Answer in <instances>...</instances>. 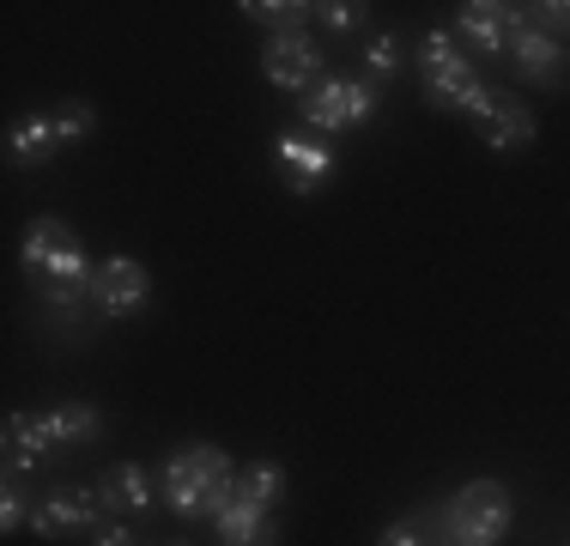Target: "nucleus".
Instances as JSON below:
<instances>
[{
	"label": "nucleus",
	"instance_id": "nucleus-1",
	"mask_svg": "<svg viewBox=\"0 0 570 546\" xmlns=\"http://www.w3.org/2000/svg\"><path fill=\"white\" fill-rule=\"evenodd\" d=\"M230 498H237V468L225 449L183 443L165 456V504L183 523H219Z\"/></svg>",
	"mask_w": 570,
	"mask_h": 546
},
{
	"label": "nucleus",
	"instance_id": "nucleus-2",
	"mask_svg": "<svg viewBox=\"0 0 570 546\" xmlns=\"http://www.w3.org/2000/svg\"><path fill=\"white\" fill-rule=\"evenodd\" d=\"M24 273L49 292V304H79L98 280V267L86 262V243L61 218H31L24 225Z\"/></svg>",
	"mask_w": 570,
	"mask_h": 546
},
{
	"label": "nucleus",
	"instance_id": "nucleus-3",
	"mask_svg": "<svg viewBox=\"0 0 570 546\" xmlns=\"http://www.w3.org/2000/svg\"><path fill=\"white\" fill-rule=\"evenodd\" d=\"M419 79H425L431 109H443V116L485 121V109H492V86H480L473 61L461 55L450 31H425V43H419Z\"/></svg>",
	"mask_w": 570,
	"mask_h": 546
},
{
	"label": "nucleus",
	"instance_id": "nucleus-4",
	"mask_svg": "<svg viewBox=\"0 0 570 546\" xmlns=\"http://www.w3.org/2000/svg\"><path fill=\"white\" fill-rule=\"evenodd\" d=\"M510 516H515L510 486H498V480H468L443 504V528H450L455 546H498L510 535Z\"/></svg>",
	"mask_w": 570,
	"mask_h": 546
},
{
	"label": "nucleus",
	"instance_id": "nucleus-5",
	"mask_svg": "<svg viewBox=\"0 0 570 546\" xmlns=\"http://www.w3.org/2000/svg\"><path fill=\"white\" fill-rule=\"evenodd\" d=\"M376 116V86L371 79H316V86L304 91V128L309 134H346V128H358V121H371Z\"/></svg>",
	"mask_w": 570,
	"mask_h": 546
},
{
	"label": "nucleus",
	"instance_id": "nucleus-6",
	"mask_svg": "<svg viewBox=\"0 0 570 546\" xmlns=\"http://www.w3.org/2000/svg\"><path fill=\"white\" fill-rule=\"evenodd\" d=\"M274 164H279L285 183H292V195H316V188L334 176V146L322 140V134H309V128H292V134L274 140Z\"/></svg>",
	"mask_w": 570,
	"mask_h": 546
},
{
	"label": "nucleus",
	"instance_id": "nucleus-7",
	"mask_svg": "<svg viewBox=\"0 0 570 546\" xmlns=\"http://www.w3.org/2000/svg\"><path fill=\"white\" fill-rule=\"evenodd\" d=\"M146 298H153V273L134 262V255H110V262H98L91 304H98L104 316H140Z\"/></svg>",
	"mask_w": 570,
	"mask_h": 546
},
{
	"label": "nucleus",
	"instance_id": "nucleus-8",
	"mask_svg": "<svg viewBox=\"0 0 570 546\" xmlns=\"http://www.w3.org/2000/svg\"><path fill=\"white\" fill-rule=\"evenodd\" d=\"M262 74H267V86H279V91H309L322 79V49L309 43L304 31H279V37H267V49H262Z\"/></svg>",
	"mask_w": 570,
	"mask_h": 546
},
{
	"label": "nucleus",
	"instance_id": "nucleus-9",
	"mask_svg": "<svg viewBox=\"0 0 570 546\" xmlns=\"http://www.w3.org/2000/svg\"><path fill=\"white\" fill-rule=\"evenodd\" d=\"M98 491H79V486H56L49 498L31 504V528L43 540H67V535H86V528H98Z\"/></svg>",
	"mask_w": 570,
	"mask_h": 546
},
{
	"label": "nucleus",
	"instance_id": "nucleus-10",
	"mask_svg": "<svg viewBox=\"0 0 570 546\" xmlns=\"http://www.w3.org/2000/svg\"><path fill=\"white\" fill-rule=\"evenodd\" d=\"M510 61L522 67V79H534V86H564L570 79V49L559 43V37L534 31V25H515Z\"/></svg>",
	"mask_w": 570,
	"mask_h": 546
},
{
	"label": "nucleus",
	"instance_id": "nucleus-11",
	"mask_svg": "<svg viewBox=\"0 0 570 546\" xmlns=\"http://www.w3.org/2000/svg\"><path fill=\"white\" fill-rule=\"evenodd\" d=\"M31 431L37 443H43V456H56V449H79L98 437V413H91V401H56L43 407V413H31Z\"/></svg>",
	"mask_w": 570,
	"mask_h": 546
},
{
	"label": "nucleus",
	"instance_id": "nucleus-12",
	"mask_svg": "<svg viewBox=\"0 0 570 546\" xmlns=\"http://www.w3.org/2000/svg\"><path fill=\"white\" fill-rule=\"evenodd\" d=\"M515 25H522V12H515V7H498V0H468V7L455 12V31L468 37L480 55H510Z\"/></svg>",
	"mask_w": 570,
	"mask_h": 546
},
{
	"label": "nucleus",
	"instance_id": "nucleus-13",
	"mask_svg": "<svg viewBox=\"0 0 570 546\" xmlns=\"http://www.w3.org/2000/svg\"><path fill=\"white\" fill-rule=\"evenodd\" d=\"M480 134H485V146H492V153H522V146H534V116H528L522 98L492 91V109H485Z\"/></svg>",
	"mask_w": 570,
	"mask_h": 546
},
{
	"label": "nucleus",
	"instance_id": "nucleus-14",
	"mask_svg": "<svg viewBox=\"0 0 570 546\" xmlns=\"http://www.w3.org/2000/svg\"><path fill=\"white\" fill-rule=\"evenodd\" d=\"M213 528H219L225 546H279L274 510H267V504H255V498H243V491L225 504V516H219Z\"/></svg>",
	"mask_w": 570,
	"mask_h": 546
},
{
	"label": "nucleus",
	"instance_id": "nucleus-15",
	"mask_svg": "<svg viewBox=\"0 0 570 546\" xmlns=\"http://www.w3.org/2000/svg\"><path fill=\"white\" fill-rule=\"evenodd\" d=\"M56 153H61L56 116H24V121H12V128H7V158L12 164H49Z\"/></svg>",
	"mask_w": 570,
	"mask_h": 546
},
{
	"label": "nucleus",
	"instance_id": "nucleus-16",
	"mask_svg": "<svg viewBox=\"0 0 570 546\" xmlns=\"http://www.w3.org/2000/svg\"><path fill=\"white\" fill-rule=\"evenodd\" d=\"M98 498L110 504L121 516H146V504H153V486H146V468H134V461H116L110 474H104Z\"/></svg>",
	"mask_w": 570,
	"mask_h": 546
},
{
	"label": "nucleus",
	"instance_id": "nucleus-17",
	"mask_svg": "<svg viewBox=\"0 0 570 546\" xmlns=\"http://www.w3.org/2000/svg\"><path fill=\"white\" fill-rule=\"evenodd\" d=\"M0 443H7V474H12V480H19V474H31L37 461H43V443H37V431H31V413H7Z\"/></svg>",
	"mask_w": 570,
	"mask_h": 546
},
{
	"label": "nucleus",
	"instance_id": "nucleus-18",
	"mask_svg": "<svg viewBox=\"0 0 570 546\" xmlns=\"http://www.w3.org/2000/svg\"><path fill=\"white\" fill-rule=\"evenodd\" d=\"M237 491L274 510V504L285 498V468H279V461H249V468L237 474Z\"/></svg>",
	"mask_w": 570,
	"mask_h": 546
},
{
	"label": "nucleus",
	"instance_id": "nucleus-19",
	"mask_svg": "<svg viewBox=\"0 0 570 546\" xmlns=\"http://www.w3.org/2000/svg\"><path fill=\"white\" fill-rule=\"evenodd\" d=\"M237 12H243V19H255V25H267V31L279 37V31H297L316 7H297V0H279V7H274V0H243Z\"/></svg>",
	"mask_w": 570,
	"mask_h": 546
},
{
	"label": "nucleus",
	"instance_id": "nucleus-20",
	"mask_svg": "<svg viewBox=\"0 0 570 546\" xmlns=\"http://www.w3.org/2000/svg\"><path fill=\"white\" fill-rule=\"evenodd\" d=\"M24 523H31V504H24L19 480H12V474H7V491H0V535H19Z\"/></svg>",
	"mask_w": 570,
	"mask_h": 546
},
{
	"label": "nucleus",
	"instance_id": "nucleus-21",
	"mask_svg": "<svg viewBox=\"0 0 570 546\" xmlns=\"http://www.w3.org/2000/svg\"><path fill=\"white\" fill-rule=\"evenodd\" d=\"M91 121H98V116H91V104H61V109H56V128H61V146L86 140V134H91Z\"/></svg>",
	"mask_w": 570,
	"mask_h": 546
},
{
	"label": "nucleus",
	"instance_id": "nucleus-22",
	"mask_svg": "<svg viewBox=\"0 0 570 546\" xmlns=\"http://www.w3.org/2000/svg\"><path fill=\"white\" fill-rule=\"evenodd\" d=\"M528 19H534V31H570V0H540V7H522Z\"/></svg>",
	"mask_w": 570,
	"mask_h": 546
},
{
	"label": "nucleus",
	"instance_id": "nucleus-23",
	"mask_svg": "<svg viewBox=\"0 0 570 546\" xmlns=\"http://www.w3.org/2000/svg\"><path fill=\"white\" fill-rule=\"evenodd\" d=\"M376 546H431V528L419 523V516H401V523L383 528V540H376Z\"/></svg>",
	"mask_w": 570,
	"mask_h": 546
},
{
	"label": "nucleus",
	"instance_id": "nucleus-24",
	"mask_svg": "<svg viewBox=\"0 0 570 546\" xmlns=\"http://www.w3.org/2000/svg\"><path fill=\"white\" fill-rule=\"evenodd\" d=\"M395 55H401V43H395V37H371V49H364V61H371V74L376 79H389V74H395Z\"/></svg>",
	"mask_w": 570,
	"mask_h": 546
},
{
	"label": "nucleus",
	"instance_id": "nucleus-25",
	"mask_svg": "<svg viewBox=\"0 0 570 546\" xmlns=\"http://www.w3.org/2000/svg\"><path fill=\"white\" fill-rule=\"evenodd\" d=\"M358 12L364 7H352V0H328V7H316V19L328 25V31H352V25H358Z\"/></svg>",
	"mask_w": 570,
	"mask_h": 546
},
{
	"label": "nucleus",
	"instance_id": "nucleus-26",
	"mask_svg": "<svg viewBox=\"0 0 570 546\" xmlns=\"http://www.w3.org/2000/svg\"><path fill=\"white\" fill-rule=\"evenodd\" d=\"M98 546H134L128 528H98Z\"/></svg>",
	"mask_w": 570,
	"mask_h": 546
}]
</instances>
